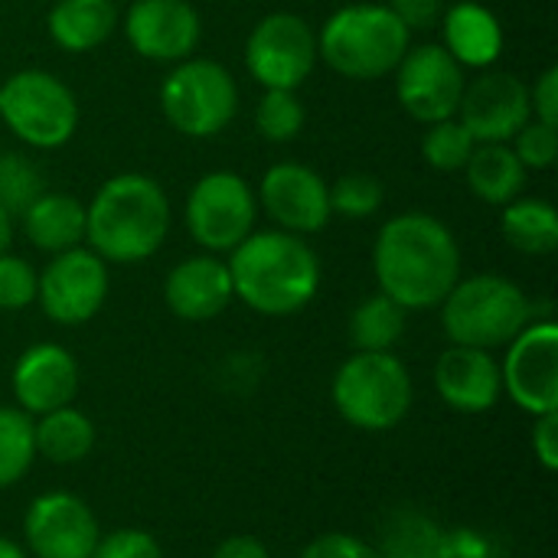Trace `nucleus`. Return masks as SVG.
<instances>
[{
  "label": "nucleus",
  "mask_w": 558,
  "mask_h": 558,
  "mask_svg": "<svg viewBox=\"0 0 558 558\" xmlns=\"http://www.w3.org/2000/svg\"><path fill=\"white\" fill-rule=\"evenodd\" d=\"M379 291L405 311L438 307L461 281V248L454 232L428 213L386 219L373 245Z\"/></svg>",
  "instance_id": "obj_1"
},
{
  "label": "nucleus",
  "mask_w": 558,
  "mask_h": 558,
  "mask_svg": "<svg viewBox=\"0 0 558 558\" xmlns=\"http://www.w3.org/2000/svg\"><path fill=\"white\" fill-rule=\"evenodd\" d=\"M170 235V199L147 173H118L85 206V242L108 265H137Z\"/></svg>",
  "instance_id": "obj_2"
},
{
  "label": "nucleus",
  "mask_w": 558,
  "mask_h": 558,
  "mask_svg": "<svg viewBox=\"0 0 558 558\" xmlns=\"http://www.w3.org/2000/svg\"><path fill=\"white\" fill-rule=\"evenodd\" d=\"M232 294L255 314L288 317L304 311L320 288V258L304 235L265 229L232 248Z\"/></svg>",
  "instance_id": "obj_3"
},
{
  "label": "nucleus",
  "mask_w": 558,
  "mask_h": 558,
  "mask_svg": "<svg viewBox=\"0 0 558 558\" xmlns=\"http://www.w3.org/2000/svg\"><path fill=\"white\" fill-rule=\"evenodd\" d=\"M409 49L412 33L389 3L340 7L317 33V59H324L337 75L356 82L392 75Z\"/></svg>",
  "instance_id": "obj_4"
},
{
  "label": "nucleus",
  "mask_w": 558,
  "mask_h": 558,
  "mask_svg": "<svg viewBox=\"0 0 558 558\" xmlns=\"http://www.w3.org/2000/svg\"><path fill=\"white\" fill-rule=\"evenodd\" d=\"M445 333L454 347H507L533 317L523 288L504 275H474L458 281L438 304Z\"/></svg>",
  "instance_id": "obj_5"
},
{
  "label": "nucleus",
  "mask_w": 558,
  "mask_h": 558,
  "mask_svg": "<svg viewBox=\"0 0 558 558\" xmlns=\"http://www.w3.org/2000/svg\"><path fill=\"white\" fill-rule=\"evenodd\" d=\"M337 412L363 432L396 428L412 405V379L392 353H356L333 376Z\"/></svg>",
  "instance_id": "obj_6"
},
{
  "label": "nucleus",
  "mask_w": 558,
  "mask_h": 558,
  "mask_svg": "<svg viewBox=\"0 0 558 558\" xmlns=\"http://www.w3.org/2000/svg\"><path fill=\"white\" fill-rule=\"evenodd\" d=\"M163 118L183 137H216L239 111V85L216 59H183L160 85Z\"/></svg>",
  "instance_id": "obj_7"
},
{
  "label": "nucleus",
  "mask_w": 558,
  "mask_h": 558,
  "mask_svg": "<svg viewBox=\"0 0 558 558\" xmlns=\"http://www.w3.org/2000/svg\"><path fill=\"white\" fill-rule=\"evenodd\" d=\"M0 118L26 147L56 150L69 144L78 128V101L52 72L23 69L0 82Z\"/></svg>",
  "instance_id": "obj_8"
},
{
  "label": "nucleus",
  "mask_w": 558,
  "mask_h": 558,
  "mask_svg": "<svg viewBox=\"0 0 558 558\" xmlns=\"http://www.w3.org/2000/svg\"><path fill=\"white\" fill-rule=\"evenodd\" d=\"M186 229L209 255L232 252L255 229L258 199L252 186L232 170H213L199 177L186 196Z\"/></svg>",
  "instance_id": "obj_9"
},
{
  "label": "nucleus",
  "mask_w": 558,
  "mask_h": 558,
  "mask_svg": "<svg viewBox=\"0 0 558 558\" xmlns=\"http://www.w3.org/2000/svg\"><path fill=\"white\" fill-rule=\"evenodd\" d=\"M317 65V33L298 13L262 16L245 39V69L262 88L298 92Z\"/></svg>",
  "instance_id": "obj_10"
},
{
  "label": "nucleus",
  "mask_w": 558,
  "mask_h": 558,
  "mask_svg": "<svg viewBox=\"0 0 558 558\" xmlns=\"http://www.w3.org/2000/svg\"><path fill=\"white\" fill-rule=\"evenodd\" d=\"M108 298V262L92 248H69L52 255L36 281V301L52 324H88Z\"/></svg>",
  "instance_id": "obj_11"
},
{
  "label": "nucleus",
  "mask_w": 558,
  "mask_h": 558,
  "mask_svg": "<svg viewBox=\"0 0 558 558\" xmlns=\"http://www.w3.org/2000/svg\"><path fill=\"white\" fill-rule=\"evenodd\" d=\"M396 95L399 105L422 124H435L458 114L464 95V69L451 59L441 43L415 46L396 65Z\"/></svg>",
  "instance_id": "obj_12"
},
{
  "label": "nucleus",
  "mask_w": 558,
  "mask_h": 558,
  "mask_svg": "<svg viewBox=\"0 0 558 558\" xmlns=\"http://www.w3.org/2000/svg\"><path fill=\"white\" fill-rule=\"evenodd\" d=\"M500 379L523 412H558V327L553 320L526 324L510 340Z\"/></svg>",
  "instance_id": "obj_13"
},
{
  "label": "nucleus",
  "mask_w": 558,
  "mask_h": 558,
  "mask_svg": "<svg viewBox=\"0 0 558 558\" xmlns=\"http://www.w3.org/2000/svg\"><path fill=\"white\" fill-rule=\"evenodd\" d=\"M258 206L278 222L281 232L294 235H314L327 229L333 219L330 213V183L304 163H275L265 170L258 193Z\"/></svg>",
  "instance_id": "obj_14"
},
{
  "label": "nucleus",
  "mask_w": 558,
  "mask_h": 558,
  "mask_svg": "<svg viewBox=\"0 0 558 558\" xmlns=\"http://www.w3.org/2000/svg\"><path fill=\"white\" fill-rule=\"evenodd\" d=\"M477 144H510L517 131L533 118L530 85L513 72H484L464 85L458 114H454Z\"/></svg>",
  "instance_id": "obj_15"
},
{
  "label": "nucleus",
  "mask_w": 558,
  "mask_h": 558,
  "mask_svg": "<svg viewBox=\"0 0 558 558\" xmlns=\"http://www.w3.org/2000/svg\"><path fill=\"white\" fill-rule=\"evenodd\" d=\"M203 23L190 0H131L124 13L128 46L150 62H183L199 46Z\"/></svg>",
  "instance_id": "obj_16"
},
{
  "label": "nucleus",
  "mask_w": 558,
  "mask_h": 558,
  "mask_svg": "<svg viewBox=\"0 0 558 558\" xmlns=\"http://www.w3.org/2000/svg\"><path fill=\"white\" fill-rule=\"evenodd\" d=\"M26 546L36 558H92L101 533L85 500L72 494H43L23 520Z\"/></svg>",
  "instance_id": "obj_17"
},
{
  "label": "nucleus",
  "mask_w": 558,
  "mask_h": 558,
  "mask_svg": "<svg viewBox=\"0 0 558 558\" xmlns=\"http://www.w3.org/2000/svg\"><path fill=\"white\" fill-rule=\"evenodd\" d=\"M78 366L59 343L29 347L13 366V396L26 415H46L75 399Z\"/></svg>",
  "instance_id": "obj_18"
},
{
  "label": "nucleus",
  "mask_w": 558,
  "mask_h": 558,
  "mask_svg": "<svg viewBox=\"0 0 558 558\" xmlns=\"http://www.w3.org/2000/svg\"><path fill=\"white\" fill-rule=\"evenodd\" d=\"M435 386L445 405H451L454 412H468V415L490 412L504 392L497 360L487 350L454 347V343L451 350L441 353L435 366Z\"/></svg>",
  "instance_id": "obj_19"
},
{
  "label": "nucleus",
  "mask_w": 558,
  "mask_h": 558,
  "mask_svg": "<svg viewBox=\"0 0 558 558\" xmlns=\"http://www.w3.org/2000/svg\"><path fill=\"white\" fill-rule=\"evenodd\" d=\"M232 278L229 265L216 255H193L183 258L163 281V301L180 320H213L232 301Z\"/></svg>",
  "instance_id": "obj_20"
},
{
  "label": "nucleus",
  "mask_w": 558,
  "mask_h": 558,
  "mask_svg": "<svg viewBox=\"0 0 558 558\" xmlns=\"http://www.w3.org/2000/svg\"><path fill=\"white\" fill-rule=\"evenodd\" d=\"M445 49L461 69H490L504 56V26L494 10L474 0H461L441 13Z\"/></svg>",
  "instance_id": "obj_21"
},
{
  "label": "nucleus",
  "mask_w": 558,
  "mask_h": 558,
  "mask_svg": "<svg viewBox=\"0 0 558 558\" xmlns=\"http://www.w3.org/2000/svg\"><path fill=\"white\" fill-rule=\"evenodd\" d=\"M33 248L59 255L85 242V203L69 193H43L20 216Z\"/></svg>",
  "instance_id": "obj_22"
},
{
  "label": "nucleus",
  "mask_w": 558,
  "mask_h": 558,
  "mask_svg": "<svg viewBox=\"0 0 558 558\" xmlns=\"http://www.w3.org/2000/svg\"><path fill=\"white\" fill-rule=\"evenodd\" d=\"M118 26L114 0H56L46 16L49 39L65 52L98 49Z\"/></svg>",
  "instance_id": "obj_23"
},
{
  "label": "nucleus",
  "mask_w": 558,
  "mask_h": 558,
  "mask_svg": "<svg viewBox=\"0 0 558 558\" xmlns=\"http://www.w3.org/2000/svg\"><path fill=\"white\" fill-rule=\"evenodd\" d=\"M464 173L477 199L490 206H507L520 196L530 170L520 163L510 144H477L471 160L464 163Z\"/></svg>",
  "instance_id": "obj_24"
},
{
  "label": "nucleus",
  "mask_w": 558,
  "mask_h": 558,
  "mask_svg": "<svg viewBox=\"0 0 558 558\" xmlns=\"http://www.w3.org/2000/svg\"><path fill=\"white\" fill-rule=\"evenodd\" d=\"M504 239L523 255H553L558 248V213L549 199H513L500 216Z\"/></svg>",
  "instance_id": "obj_25"
},
{
  "label": "nucleus",
  "mask_w": 558,
  "mask_h": 558,
  "mask_svg": "<svg viewBox=\"0 0 558 558\" xmlns=\"http://www.w3.org/2000/svg\"><path fill=\"white\" fill-rule=\"evenodd\" d=\"M33 438H36V451L46 461L75 464V461L88 458V451L95 445V425L78 409L62 405L56 412H46L43 422L33 425Z\"/></svg>",
  "instance_id": "obj_26"
},
{
  "label": "nucleus",
  "mask_w": 558,
  "mask_h": 558,
  "mask_svg": "<svg viewBox=\"0 0 558 558\" xmlns=\"http://www.w3.org/2000/svg\"><path fill=\"white\" fill-rule=\"evenodd\" d=\"M405 307L383 291L366 298L350 317V340L360 353H389L405 333Z\"/></svg>",
  "instance_id": "obj_27"
},
{
  "label": "nucleus",
  "mask_w": 558,
  "mask_h": 558,
  "mask_svg": "<svg viewBox=\"0 0 558 558\" xmlns=\"http://www.w3.org/2000/svg\"><path fill=\"white\" fill-rule=\"evenodd\" d=\"M36 458L33 422L20 409H0V490L16 484Z\"/></svg>",
  "instance_id": "obj_28"
},
{
  "label": "nucleus",
  "mask_w": 558,
  "mask_h": 558,
  "mask_svg": "<svg viewBox=\"0 0 558 558\" xmlns=\"http://www.w3.org/2000/svg\"><path fill=\"white\" fill-rule=\"evenodd\" d=\"M425 137H422V157L428 167L441 170V173H454L464 170V163L471 160L477 141L474 134L458 121V118H445L435 124H425Z\"/></svg>",
  "instance_id": "obj_29"
},
{
  "label": "nucleus",
  "mask_w": 558,
  "mask_h": 558,
  "mask_svg": "<svg viewBox=\"0 0 558 558\" xmlns=\"http://www.w3.org/2000/svg\"><path fill=\"white\" fill-rule=\"evenodd\" d=\"M46 193V183H43V170L16 154V150H3L0 154V209L13 219V216H23L29 209L33 199H39Z\"/></svg>",
  "instance_id": "obj_30"
},
{
  "label": "nucleus",
  "mask_w": 558,
  "mask_h": 558,
  "mask_svg": "<svg viewBox=\"0 0 558 558\" xmlns=\"http://www.w3.org/2000/svg\"><path fill=\"white\" fill-rule=\"evenodd\" d=\"M255 128L271 144H288L304 131V105L298 92L284 88H265L255 108Z\"/></svg>",
  "instance_id": "obj_31"
},
{
  "label": "nucleus",
  "mask_w": 558,
  "mask_h": 558,
  "mask_svg": "<svg viewBox=\"0 0 558 558\" xmlns=\"http://www.w3.org/2000/svg\"><path fill=\"white\" fill-rule=\"evenodd\" d=\"M383 183L373 173H347L330 186V213L343 219H369L383 206Z\"/></svg>",
  "instance_id": "obj_32"
},
{
  "label": "nucleus",
  "mask_w": 558,
  "mask_h": 558,
  "mask_svg": "<svg viewBox=\"0 0 558 558\" xmlns=\"http://www.w3.org/2000/svg\"><path fill=\"white\" fill-rule=\"evenodd\" d=\"M36 268L20 258L3 252L0 255V311H23L36 301Z\"/></svg>",
  "instance_id": "obj_33"
},
{
  "label": "nucleus",
  "mask_w": 558,
  "mask_h": 558,
  "mask_svg": "<svg viewBox=\"0 0 558 558\" xmlns=\"http://www.w3.org/2000/svg\"><path fill=\"white\" fill-rule=\"evenodd\" d=\"M513 154L520 157V163L526 170H549L558 157L556 124H543V121L530 118L513 137Z\"/></svg>",
  "instance_id": "obj_34"
},
{
  "label": "nucleus",
  "mask_w": 558,
  "mask_h": 558,
  "mask_svg": "<svg viewBox=\"0 0 558 558\" xmlns=\"http://www.w3.org/2000/svg\"><path fill=\"white\" fill-rule=\"evenodd\" d=\"M92 558H163V553L144 530H114L111 536L98 539Z\"/></svg>",
  "instance_id": "obj_35"
},
{
  "label": "nucleus",
  "mask_w": 558,
  "mask_h": 558,
  "mask_svg": "<svg viewBox=\"0 0 558 558\" xmlns=\"http://www.w3.org/2000/svg\"><path fill=\"white\" fill-rule=\"evenodd\" d=\"M301 558H383L369 543L347 536V533H327L317 536Z\"/></svg>",
  "instance_id": "obj_36"
},
{
  "label": "nucleus",
  "mask_w": 558,
  "mask_h": 558,
  "mask_svg": "<svg viewBox=\"0 0 558 558\" xmlns=\"http://www.w3.org/2000/svg\"><path fill=\"white\" fill-rule=\"evenodd\" d=\"M530 108H533V118L543 121V124H556L558 128V69L549 65L536 85L530 88Z\"/></svg>",
  "instance_id": "obj_37"
},
{
  "label": "nucleus",
  "mask_w": 558,
  "mask_h": 558,
  "mask_svg": "<svg viewBox=\"0 0 558 558\" xmlns=\"http://www.w3.org/2000/svg\"><path fill=\"white\" fill-rule=\"evenodd\" d=\"M389 10L405 23V29H428L441 20L445 0H389Z\"/></svg>",
  "instance_id": "obj_38"
},
{
  "label": "nucleus",
  "mask_w": 558,
  "mask_h": 558,
  "mask_svg": "<svg viewBox=\"0 0 558 558\" xmlns=\"http://www.w3.org/2000/svg\"><path fill=\"white\" fill-rule=\"evenodd\" d=\"M536 432H533V451L543 461L546 471H558V412L536 415Z\"/></svg>",
  "instance_id": "obj_39"
},
{
  "label": "nucleus",
  "mask_w": 558,
  "mask_h": 558,
  "mask_svg": "<svg viewBox=\"0 0 558 558\" xmlns=\"http://www.w3.org/2000/svg\"><path fill=\"white\" fill-rule=\"evenodd\" d=\"M213 558H271V553L265 549V543L252 536H229Z\"/></svg>",
  "instance_id": "obj_40"
},
{
  "label": "nucleus",
  "mask_w": 558,
  "mask_h": 558,
  "mask_svg": "<svg viewBox=\"0 0 558 558\" xmlns=\"http://www.w3.org/2000/svg\"><path fill=\"white\" fill-rule=\"evenodd\" d=\"M10 239H13V219L0 209V255L10 252Z\"/></svg>",
  "instance_id": "obj_41"
},
{
  "label": "nucleus",
  "mask_w": 558,
  "mask_h": 558,
  "mask_svg": "<svg viewBox=\"0 0 558 558\" xmlns=\"http://www.w3.org/2000/svg\"><path fill=\"white\" fill-rule=\"evenodd\" d=\"M0 558H29L16 543H10V539H3L0 536Z\"/></svg>",
  "instance_id": "obj_42"
}]
</instances>
